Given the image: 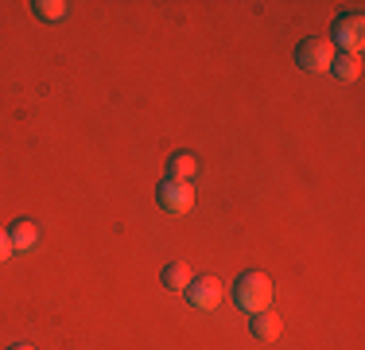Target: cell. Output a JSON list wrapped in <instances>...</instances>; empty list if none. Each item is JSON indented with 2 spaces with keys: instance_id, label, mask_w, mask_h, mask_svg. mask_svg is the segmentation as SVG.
I'll return each instance as SVG.
<instances>
[{
  "instance_id": "obj_3",
  "label": "cell",
  "mask_w": 365,
  "mask_h": 350,
  "mask_svg": "<svg viewBox=\"0 0 365 350\" xmlns=\"http://www.w3.org/2000/svg\"><path fill=\"white\" fill-rule=\"evenodd\" d=\"M295 63H299V70H307V74H323V70H330V63H334V47H330V39H303L299 47H295Z\"/></svg>"
},
{
  "instance_id": "obj_11",
  "label": "cell",
  "mask_w": 365,
  "mask_h": 350,
  "mask_svg": "<svg viewBox=\"0 0 365 350\" xmlns=\"http://www.w3.org/2000/svg\"><path fill=\"white\" fill-rule=\"evenodd\" d=\"M31 8H36L43 20H63V16H66V4H63V0H36Z\"/></svg>"
},
{
  "instance_id": "obj_1",
  "label": "cell",
  "mask_w": 365,
  "mask_h": 350,
  "mask_svg": "<svg viewBox=\"0 0 365 350\" xmlns=\"http://www.w3.org/2000/svg\"><path fill=\"white\" fill-rule=\"evenodd\" d=\"M233 304L245 315L268 311V304H272V280L264 273H241L237 284H233Z\"/></svg>"
},
{
  "instance_id": "obj_6",
  "label": "cell",
  "mask_w": 365,
  "mask_h": 350,
  "mask_svg": "<svg viewBox=\"0 0 365 350\" xmlns=\"http://www.w3.org/2000/svg\"><path fill=\"white\" fill-rule=\"evenodd\" d=\"M249 331H253V339H260V343H272V339H280V315L257 311L253 319H249Z\"/></svg>"
},
{
  "instance_id": "obj_10",
  "label": "cell",
  "mask_w": 365,
  "mask_h": 350,
  "mask_svg": "<svg viewBox=\"0 0 365 350\" xmlns=\"http://www.w3.org/2000/svg\"><path fill=\"white\" fill-rule=\"evenodd\" d=\"M168 171H171V179L190 183V175L198 171V160L190 152H175V156H171V164H168Z\"/></svg>"
},
{
  "instance_id": "obj_7",
  "label": "cell",
  "mask_w": 365,
  "mask_h": 350,
  "mask_svg": "<svg viewBox=\"0 0 365 350\" xmlns=\"http://www.w3.org/2000/svg\"><path fill=\"white\" fill-rule=\"evenodd\" d=\"M8 241H12V249H31V245L39 241V226L24 218V222H16L12 230H8Z\"/></svg>"
},
{
  "instance_id": "obj_4",
  "label": "cell",
  "mask_w": 365,
  "mask_h": 350,
  "mask_svg": "<svg viewBox=\"0 0 365 350\" xmlns=\"http://www.w3.org/2000/svg\"><path fill=\"white\" fill-rule=\"evenodd\" d=\"M155 203H160L168 214H187L195 206V187L190 183H179V179H163L155 187Z\"/></svg>"
},
{
  "instance_id": "obj_9",
  "label": "cell",
  "mask_w": 365,
  "mask_h": 350,
  "mask_svg": "<svg viewBox=\"0 0 365 350\" xmlns=\"http://www.w3.org/2000/svg\"><path fill=\"white\" fill-rule=\"evenodd\" d=\"M190 269L182 265V261H171L168 269H163V288H168V292H187V284H190Z\"/></svg>"
},
{
  "instance_id": "obj_5",
  "label": "cell",
  "mask_w": 365,
  "mask_h": 350,
  "mask_svg": "<svg viewBox=\"0 0 365 350\" xmlns=\"http://www.w3.org/2000/svg\"><path fill=\"white\" fill-rule=\"evenodd\" d=\"M187 304L198 311H214L222 304V280L218 276H195L187 284Z\"/></svg>"
},
{
  "instance_id": "obj_2",
  "label": "cell",
  "mask_w": 365,
  "mask_h": 350,
  "mask_svg": "<svg viewBox=\"0 0 365 350\" xmlns=\"http://www.w3.org/2000/svg\"><path fill=\"white\" fill-rule=\"evenodd\" d=\"M330 39H334L330 47H338L342 55H361V47H365V16H361V12L338 16Z\"/></svg>"
},
{
  "instance_id": "obj_8",
  "label": "cell",
  "mask_w": 365,
  "mask_h": 350,
  "mask_svg": "<svg viewBox=\"0 0 365 350\" xmlns=\"http://www.w3.org/2000/svg\"><path fill=\"white\" fill-rule=\"evenodd\" d=\"M330 74H334L338 82H358L361 59H358V55H334V63H330Z\"/></svg>"
},
{
  "instance_id": "obj_12",
  "label": "cell",
  "mask_w": 365,
  "mask_h": 350,
  "mask_svg": "<svg viewBox=\"0 0 365 350\" xmlns=\"http://www.w3.org/2000/svg\"><path fill=\"white\" fill-rule=\"evenodd\" d=\"M12 257V241H8V234L0 230V261H8Z\"/></svg>"
},
{
  "instance_id": "obj_13",
  "label": "cell",
  "mask_w": 365,
  "mask_h": 350,
  "mask_svg": "<svg viewBox=\"0 0 365 350\" xmlns=\"http://www.w3.org/2000/svg\"><path fill=\"white\" fill-rule=\"evenodd\" d=\"M12 350H36V346H28V343H20V346H12Z\"/></svg>"
}]
</instances>
